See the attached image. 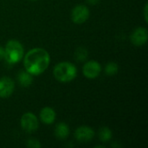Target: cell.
Returning a JSON list of instances; mask_svg holds the SVG:
<instances>
[{"mask_svg": "<svg viewBox=\"0 0 148 148\" xmlns=\"http://www.w3.org/2000/svg\"><path fill=\"white\" fill-rule=\"evenodd\" d=\"M50 56L48 51L42 48H34L23 57V65L27 72L32 75L42 74L49 67Z\"/></svg>", "mask_w": 148, "mask_h": 148, "instance_id": "6da1fadb", "label": "cell"}, {"mask_svg": "<svg viewBox=\"0 0 148 148\" xmlns=\"http://www.w3.org/2000/svg\"><path fill=\"white\" fill-rule=\"evenodd\" d=\"M53 73L58 82H69L76 77L77 69L69 62H62L55 66Z\"/></svg>", "mask_w": 148, "mask_h": 148, "instance_id": "7a4b0ae2", "label": "cell"}, {"mask_svg": "<svg viewBox=\"0 0 148 148\" xmlns=\"http://www.w3.org/2000/svg\"><path fill=\"white\" fill-rule=\"evenodd\" d=\"M23 47L22 43L16 40H10L7 42L4 48V58L5 61L13 65L19 62L23 57Z\"/></svg>", "mask_w": 148, "mask_h": 148, "instance_id": "3957f363", "label": "cell"}, {"mask_svg": "<svg viewBox=\"0 0 148 148\" xmlns=\"http://www.w3.org/2000/svg\"><path fill=\"white\" fill-rule=\"evenodd\" d=\"M20 124L22 129L27 133H33L36 131L39 127L37 117L31 112H27L22 115Z\"/></svg>", "mask_w": 148, "mask_h": 148, "instance_id": "277c9868", "label": "cell"}, {"mask_svg": "<svg viewBox=\"0 0 148 148\" xmlns=\"http://www.w3.org/2000/svg\"><path fill=\"white\" fill-rule=\"evenodd\" d=\"M90 12L88 8L86 5H77L75 6L71 12V19L75 24H82L85 23L89 17Z\"/></svg>", "mask_w": 148, "mask_h": 148, "instance_id": "5b68a950", "label": "cell"}, {"mask_svg": "<svg viewBox=\"0 0 148 148\" xmlns=\"http://www.w3.org/2000/svg\"><path fill=\"white\" fill-rule=\"evenodd\" d=\"M101 72V66L96 61H88L87 62L83 68L82 73L85 77L88 79H95L97 78Z\"/></svg>", "mask_w": 148, "mask_h": 148, "instance_id": "8992f818", "label": "cell"}, {"mask_svg": "<svg viewBox=\"0 0 148 148\" xmlns=\"http://www.w3.org/2000/svg\"><path fill=\"white\" fill-rule=\"evenodd\" d=\"M15 89L14 81L8 76H3L0 78V97L8 98L10 97Z\"/></svg>", "mask_w": 148, "mask_h": 148, "instance_id": "52a82bcc", "label": "cell"}, {"mask_svg": "<svg viewBox=\"0 0 148 148\" xmlns=\"http://www.w3.org/2000/svg\"><path fill=\"white\" fill-rule=\"evenodd\" d=\"M147 28H144V27L137 28L135 30H134V32L132 33L130 36L132 43L138 47L145 45L147 42Z\"/></svg>", "mask_w": 148, "mask_h": 148, "instance_id": "ba28073f", "label": "cell"}, {"mask_svg": "<svg viewBox=\"0 0 148 148\" xmlns=\"http://www.w3.org/2000/svg\"><path fill=\"white\" fill-rule=\"evenodd\" d=\"M95 137V131L88 126H82L75 132V138L82 143L89 142Z\"/></svg>", "mask_w": 148, "mask_h": 148, "instance_id": "9c48e42d", "label": "cell"}, {"mask_svg": "<svg viewBox=\"0 0 148 148\" xmlns=\"http://www.w3.org/2000/svg\"><path fill=\"white\" fill-rule=\"evenodd\" d=\"M56 117V114L55 110L49 107L43 108L40 112V120L47 125H50L54 123Z\"/></svg>", "mask_w": 148, "mask_h": 148, "instance_id": "30bf717a", "label": "cell"}, {"mask_svg": "<svg viewBox=\"0 0 148 148\" xmlns=\"http://www.w3.org/2000/svg\"><path fill=\"white\" fill-rule=\"evenodd\" d=\"M69 127L64 122H60L56 125L55 128V135L59 140H65L69 135Z\"/></svg>", "mask_w": 148, "mask_h": 148, "instance_id": "8fae6325", "label": "cell"}, {"mask_svg": "<svg viewBox=\"0 0 148 148\" xmlns=\"http://www.w3.org/2000/svg\"><path fill=\"white\" fill-rule=\"evenodd\" d=\"M17 79H18L20 85L24 88L29 87L33 82V75L31 74H29V72H27L26 70L20 71L17 75Z\"/></svg>", "mask_w": 148, "mask_h": 148, "instance_id": "7c38bea8", "label": "cell"}, {"mask_svg": "<svg viewBox=\"0 0 148 148\" xmlns=\"http://www.w3.org/2000/svg\"><path fill=\"white\" fill-rule=\"evenodd\" d=\"M113 137L112 131L108 127H102L99 130V139L102 142H108Z\"/></svg>", "mask_w": 148, "mask_h": 148, "instance_id": "4fadbf2b", "label": "cell"}, {"mask_svg": "<svg viewBox=\"0 0 148 148\" xmlns=\"http://www.w3.org/2000/svg\"><path fill=\"white\" fill-rule=\"evenodd\" d=\"M119 71V66L116 62H110L105 67V72L108 75H115Z\"/></svg>", "mask_w": 148, "mask_h": 148, "instance_id": "5bb4252c", "label": "cell"}, {"mask_svg": "<svg viewBox=\"0 0 148 148\" xmlns=\"http://www.w3.org/2000/svg\"><path fill=\"white\" fill-rule=\"evenodd\" d=\"M75 57L76 61H78V62L85 61L88 58V50L82 47L78 48L75 53Z\"/></svg>", "mask_w": 148, "mask_h": 148, "instance_id": "9a60e30c", "label": "cell"}, {"mask_svg": "<svg viewBox=\"0 0 148 148\" xmlns=\"http://www.w3.org/2000/svg\"><path fill=\"white\" fill-rule=\"evenodd\" d=\"M26 146L30 148H40L42 147L40 141L36 139H34V138H31V139H29L27 141H26Z\"/></svg>", "mask_w": 148, "mask_h": 148, "instance_id": "2e32d148", "label": "cell"}, {"mask_svg": "<svg viewBox=\"0 0 148 148\" xmlns=\"http://www.w3.org/2000/svg\"><path fill=\"white\" fill-rule=\"evenodd\" d=\"M147 7H148V5H147V3H146L145 4V7H144V18H145V21L147 23V21H148V18H147Z\"/></svg>", "mask_w": 148, "mask_h": 148, "instance_id": "e0dca14e", "label": "cell"}, {"mask_svg": "<svg viewBox=\"0 0 148 148\" xmlns=\"http://www.w3.org/2000/svg\"><path fill=\"white\" fill-rule=\"evenodd\" d=\"M4 58V49L0 46V60Z\"/></svg>", "mask_w": 148, "mask_h": 148, "instance_id": "ac0fdd59", "label": "cell"}, {"mask_svg": "<svg viewBox=\"0 0 148 148\" xmlns=\"http://www.w3.org/2000/svg\"><path fill=\"white\" fill-rule=\"evenodd\" d=\"M87 1H88V3H90V4H97L101 0H87Z\"/></svg>", "mask_w": 148, "mask_h": 148, "instance_id": "d6986e66", "label": "cell"}, {"mask_svg": "<svg viewBox=\"0 0 148 148\" xmlns=\"http://www.w3.org/2000/svg\"><path fill=\"white\" fill-rule=\"evenodd\" d=\"M30 1H36V0H30Z\"/></svg>", "mask_w": 148, "mask_h": 148, "instance_id": "ffe728a7", "label": "cell"}]
</instances>
